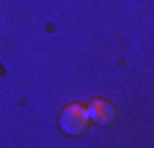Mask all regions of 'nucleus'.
<instances>
[{"mask_svg": "<svg viewBox=\"0 0 154 148\" xmlns=\"http://www.w3.org/2000/svg\"><path fill=\"white\" fill-rule=\"evenodd\" d=\"M88 123H91V118H88L83 104H66L61 110V115H58V126L66 135H83L88 129Z\"/></svg>", "mask_w": 154, "mask_h": 148, "instance_id": "f257e3e1", "label": "nucleus"}, {"mask_svg": "<svg viewBox=\"0 0 154 148\" xmlns=\"http://www.w3.org/2000/svg\"><path fill=\"white\" fill-rule=\"evenodd\" d=\"M85 113H88V118L94 121V123H110L113 118H116V110H113V104L110 102H105V99H91L88 102V107H85Z\"/></svg>", "mask_w": 154, "mask_h": 148, "instance_id": "f03ea898", "label": "nucleus"}]
</instances>
